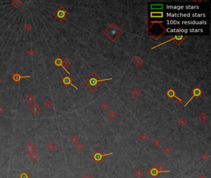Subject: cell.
I'll use <instances>...</instances> for the list:
<instances>
[{"mask_svg":"<svg viewBox=\"0 0 211 178\" xmlns=\"http://www.w3.org/2000/svg\"><path fill=\"white\" fill-rule=\"evenodd\" d=\"M161 144V141H160L159 139H155L154 141H153V145L155 147H158Z\"/></svg>","mask_w":211,"mask_h":178,"instance_id":"obj_29","label":"cell"},{"mask_svg":"<svg viewBox=\"0 0 211 178\" xmlns=\"http://www.w3.org/2000/svg\"><path fill=\"white\" fill-rule=\"evenodd\" d=\"M201 157V159H203V161H207V160H208L209 158V154L207 153H204L202 154Z\"/></svg>","mask_w":211,"mask_h":178,"instance_id":"obj_31","label":"cell"},{"mask_svg":"<svg viewBox=\"0 0 211 178\" xmlns=\"http://www.w3.org/2000/svg\"><path fill=\"white\" fill-rule=\"evenodd\" d=\"M19 178H30L29 175L27 174V173H26V171H23L21 173V174L19 175Z\"/></svg>","mask_w":211,"mask_h":178,"instance_id":"obj_34","label":"cell"},{"mask_svg":"<svg viewBox=\"0 0 211 178\" xmlns=\"http://www.w3.org/2000/svg\"><path fill=\"white\" fill-rule=\"evenodd\" d=\"M101 107H102V108L103 109V110H106V109H107L108 107H109V105H108V104L106 103H103L102 104Z\"/></svg>","mask_w":211,"mask_h":178,"instance_id":"obj_38","label":"cell"},{"mask_svg":"<svg viewBox=\"0 0 211 178\" xmlns=\"http://www.w3.org/2000/svg\"><path fill=\"white\" fill-rule=\"evenodd\" d=\"M155 168H157V170H158V171H162V172H163V173H169L171 172L170 170H165V167L163 166V164H161V163H160V164H158V165L155 166Z\"/></svg>","mask_w":211,"mask_h":178,"instance_id":"obj_17","label":"cell"},{"mask_svg":"<svg viewBox=\"0 0 211 178\" xmlns=\"http://www.w3.org/2000/svg\"><path fill=\"white\" fill-rule=\"evenodd\" d=\"M140 138L142 141H146L147 139H148V135L146 134V133H143L142 135L140 136Z\"/></svg>","mask_w":211,"mask_h":178,"instance_id":"obj_36","label":"cell"},{"mask_svg":"<svg viewBox=\"0 0 211 178\" xmlns=\"http://www.w3.org/2000/svg\"><path fill=\"white\" fill-rule=\"evenodd\" d=\"M61 81L65 86H68L69 85H71L72 86L75 90H78V88H77V87H75L74 84H72V79H71V78L69 75H66L65 77L62 79Z\"/></svg>","mask_w":211,"mask_h":178,"instance_id":"obj_9","label":"cell"},{"mask_svg":"<svg viewBox=\"0 0 211 178\" xmlns=\"http://www.w3.org/2000/svg\"><path fill=\"white\" fill-rule=\"evenodd\" d=\"M151 17L154 18H160L163 17V13L162 12H152L151 13Z\"/></svg>","mask_w":211,"mask_h":178,"instance_id":"obj_19","label":"cell"},{"mask_svg":"<svg viewBox=\"0 0 211 178\" xmlns=\"http://www.w3.org/2000/svg\"><path fill=\"white\" fill-rule=\"evenodd\" d=\"M24 29H25V30H26L27 32H30V31H31L32 30V27L31 26L30 24H27V25H26Z\"/></svg>","mask_w":211,"mask_h":178,"instance_id":"obj_37","label":"cell"},{"mask_svg":"<svg viewBox=\"0 0 211 178\" xmlns=\"http://www.w3.org/2000/svg\"><path fill=\"white\" fill-rule=\"evenodd\" d=\"M39 158V155L36 152H33L32 153H30L29 155V158H30L31 160H32L33 161H37V159H38Z\"/></svg>","mask_w":211,"mask_h":178,"instance_id":"obj_18","label":"cell"},{"mask_svg":"<svg viewBox=\"0 0 211 178\" xmlns=\"http://www.w3.org/2000/svg\"><path fill=\"white\" fill-rule=\"evenodd\" d=\"M75 148L78 151L82 150L84 148V145L81 142H77L75 145Z\"/></svg>","mask_w":211,"mask_h":178,"instance_id":"obj_26","label":"cell"},{"mask_svg":"<svg viewBox=\"0 0 211 178\" xmlns=\"http://www.w3.org/2000/svg\"><path fill=\"white\" fill-rule=\"evenodd\" d=\"M25 101L29 104H32L35 101V96L31 93H29L27 96L25 97Z\"/></svg>","mask_w":211,"mask_h":178,"instance_id":"obj_13","label":"cell"},{"mask_svg":"<svg viewBox=\"0 0 211 178\" xmlns=\"http://www.w3.org/2000/svg\"><path fill=\"white\" fill-rule=\"evenodd\" d=\"M178 123L180 126H185L186 124V121L185 119V118H180V119L178 120Z\"/></svg>","mask_w":211,"mask_h":178,"instance_id":"obj_33","label":"cell"},{"mask_svg":"<svg viewBox=\"0 0 211 178\" xmlns=\"http://www.w3.org/2000/svg\"><path fill=\"white\" fill-rule=\"evenodd\" d=\"M56 147H57V146H56V145L55 144V143H53V142H50V143L46 145V148H47L48 150H50V152H52V151L55 150Z\"/></svg>","mask_w":211,"mask_h":178,"instance_id":"obj_22","label":"cell"},{"mask_svg":"<svg viewBox=\"0 0 211 178\" xmlns=\"http://www.w3.org/2000/svg\"><path fill=\"white\" fill-rule=\"evenodd\" d=\"M83 178H93V176H91L90 174H88L87 173V174H86L84 175Z\"/></svg>","mask_w":211,"mask_h":178,"instance_id":"obj_40","label":"cell"},{"mask_svg":"<svg viewBox=\"0 0 211 178\" xmlns=\"http://www.w3.org/2000/svg\"><path fill=\"white\" fill-rule=\"evenodd\" d=\"M134 175L137 178H142L144 176V172L141 168H137L136 171L134 172Z\"/></svg>","mask_w":211,"mask_h":178,"instance_id":"obj_15","label":"cell"},{"mask_svg":"<svg viewBox=\"0 0 211 178\" xmlns=\"http://www.w3.org/2000/svg\"><path fill=\"white\" fill-rule=\"evenodd\" d=\"M71 63L70 61H69L68 58H66L63 60V66L65 68L71 65Z\"/></svg>","mask_w":211,"mask_h":178,"instance_id":"obj_23","label":"cell"},{"mask_svg":"<svg viewBox=\"0 0 211 178\" xmlns=\"http://www.w3.org/2000/svg\"><path fill=\"white\" fill-rule=\"evenodd\" d=\"M166 95H168V96H169L170 98H173V97L176 98H177V99L178 100V101L182 100H181L180 98H179L178 97H177V96L175 95V92L173 91V90H172V89H170V90H169L167 92V94Z\"/></svg>","mask_w":211,"mask_h":178,"instance_id":"obj_20","label":"cell"},{"mask_svg":"<svg viewBox=\"0 0 211 178\" xmlns=\"http://www.w3.org/2000/svg\"><path fill=\"white\" fill-rule=\"evenodd\" d=\"M122 33H123V31L120 29L115 24H111L104 31V33L106 35V36L109 39L111 40L112 41H115L120 36V35Z\"/></svg>","mask_w":211,"mask_h":178,"instance_id":"obj_1","label":"cell"},{"mask_svg":"<svg viewBox=\"0 0 211 178\" xmlns=\"http://www.w3.org/2000/svg\"><path fill=\"white\" fill-rule=\"evenodd\" d=\"M163 152H164L165 154L170 155L172 152V148L170 147V146H166L163 148Z\"/></svg>","mask_w":211,"mask_h":178,"instance_id":"obj_24","label":"cell"},{"mask_svg":"<svg viewBox=\"0 0 211 178\" xmlns=\"http://www.w3.org/2000/svg\"><path fill=\"white\" fill-rule=\"evenodd\" d=\"M197 178H206V177L204 176H203V175H201V176H199Z\"/></svg>","mask_w":211,"mask_h":178,"instance_id":"obj_41","label":"cell"},{"mask_svg":"<svg viewBox=\"0 0 211 178\" xmlns=\"http://www.w3.org/2000/svg\"><path fill=\"white\" fill-rule=\"evenodd\" d=\"M117 114L115 113V111H110L109 114H108V117L110 118L111 119H114L117 118Z\"/></svg>","mask_w":211,"mask_h":178,"instance_id":"obj_28","label":"cell"},{"mask_svg":"<svg viewBox=\"0 0 211 178\" xmlns=\"http://www.w3.org/2000/svg\"><path fill=\"white\" fill-rule=\"evenodd\" d=\"M113 79L112 78L110 79H98L97 76L95 74L92 73L90 75L89 77H88L87 79L85 81V83L86 85L92 90L94 91L98 87V86L101 84V82H104V81H110Z\"/></svg>","mask_w":211,"mask_h":178,"instance_id":"obj_2","label":"cell"},{"mask_svg":"<svg viewBox=\"0 0 211 178\" xmlns=\"http://www.w3.org/2000/svg\"><path fill=\"white\" fill-rule=\"evenodd\" d=\"M78 141H79V138H78L77 136H76V135H72V136L71 137L70 141L71 143H72V144H76V143H77Z\"/></svg>","mask_w":211,"mask_h":178,"instance_id":"obj_27","label":"cell"},{"mask_svg":"<svg viewBox=\"0 0 211 178\" xmlns=\"http://www.w3.org/2000/svg\"><path fill=\"white\" fill-rule=\"evenodd\" d=\"M44 106L46 108H50L52 106V103L49 100H46V101L44 103Z\"/></svg>","mask_w":211,"mask_h":178,"instance_id":"obj_30","label":"cell"},{"mask_svg":"<svg viewBox=\"0 0 211 178\" xmlns=\"http://www.w3.org/2000/svg\"><path fill=\"white\" fill-rule=\"evenodd\" d=\"M185 37L183 36V35H175V36H174L172 38H171V39L168 40H167V41H165V42H163V43H160V44H158V45H157V46H155L154 47H153V48H152V50H153V49H154V48H157V47H158V46H160V45L164 44H165V43H168V42H169V41H172V40H174V41H175V42H176V43H177V44H179L180 43H181L182 41H183V40L185 39Z\"/></svg>","mask_w":211,"mask_h":178,"instance_id":"obj_5","label":"cell"},{"mask_svg":"<svg viewBox=\"0 0 211 178\" xmlns=\"http://www.w3.org/2000/svg\"><path fill=\"white\" fill-rule=\"evenodd\" d=\"M132 93H133V95L135 97L137 98L141 94V91L139 89H134L132 90Z\"/></svg>","mask_w":211,"mask_h":178,"instance_id":"obj_25","label":"cell"},{"mask_svg":"<svg viewBox=\"0 0 211 178\" xmlns=\"http://www.w3.org/2000/svg\"><path fill=\"white\" fill-rule=\"evenodd\" d=\"M1 81H2V79H1V77H0V83H1Z\"/></svg>","mask_w":211,"mask_h":178,"instance_id":"obj_42","label":"cell"},{"mask_svg":"<svg viewBox=\"0 0 211 178\" xmlns=\"http://www.w3.org/2000/svg\"><path fill=\"white\" fill-rule=\"evenodd\" d=\"M11 5H12L15 8L18 9L21 7V6L23 5V3L20 0H13L11 2Z\"/></svg>","mask_w":211,"mask_h":178,"instance_id":"obj_16","label":"cell"},{"mask_svg":"<svg viewBox=\"0 0 211 178\" xmlns=\"http://www.w3.org/2000/svg\"><path fill=\"white\" fill-rule=\"evenodd\" d=\"M26 54H27L29 57H32L35 54V52L32 49H29V50L27 51V52H26Z\"/></svg>","mask_w":211,"mask_h":178,"instance_id":"obj_32","label":"cell"},{"mask_svg":"<svg viewBox=\"0 0 211 178\" xmlns=\"http://www.w3.org/2000/svg\"><path fill=\"white\" fill-rule=\"evenodd\" d=\"M197 118L199 119V120L202 122H205L208 120L209 119V116L208 115L205 113H201L200 115L197 116Z\"/></svg>","mask_w":211,"mask_h":178,"instance_id":"obj_14","label":"cell"},{"mask_svg":"<svg viewBox=\"0 0 211 178\" xmlns=\"http://www.w3.org/2000/svg\"><path fill=\"white\" fill-rule=\"evenodd\" d=\"M69 15V12L63 6H60L58 8L53 12V15L60 22H63Z\"/></svg>","mask_w":211,"mask_h":178,"instance_id":"obj_3","label":"cell"},{"mask_svg":"<svg viewBox=\"0 0 211 178\" xmlns=\"http://www.w3.org/2000/svg\"><path fill=\"white\" fill-rule=\"evenodd\" d=\"M4 111V108L2 106L1 104H0V115L3 114Z\"/></svg>","mask_w":211,"mask_h":178,"instance_id":"obj_39","label":"cell"},{"mask_svg":"<svg viewBox=\"0 0 211 178\" xmlns=\"http://www.w3.org/2000/svg\"><path fill=\"white\" fill-rule=\"evenodd\" d=\"M163 173V172L159 171L157 170V168H155V166H153L152 168H151V170L149 171V174L151 175V176L153 177V178H154L158 176L160 173Z\"/></svg>","mask_w":211,"mask_h":178,"instance_id":"obj_11","label":"cell"},{"mask_svg":"<svg viewBox=\"0 0 211 178\" xmlns=\"http://www.w3.org/2000/svg\"><path fill=\"white\" fill-rule=\"evenodd\" d=\"M54 64H55V65L57 67H61L64 70H65L66 72H67L69 75H70L71 74L70 72H69L68 70L63 66V60H62V59H61L60 58H57L55 59V60L54 61Z\"/></svg>","mask_w":211,"mask_h":178,"instance_id":"obj_10","label":"cell"},{"mask_svg":"<svg viewBox=\"0 0 211 178\" xmlns=\"http://www.w3.org/2000/svg\"><path fill=\"white\" fill-rule=\"evenodd\" d=\"M35 149H36V147L34 145V144L30 142H27L24 147V150L29 154L34 152Z\"/></svg>","mask_w":211,"mask_h":178,"instance_id":"obj_6","label":"cell"},{"mask_svg":"<svg viewBox=\"0 0 211 178\" xmlns=\"http://www.w3.org/2000/svg\"><path fill=\"white\" fill-rule=\"evenodd\" d=\"M192 96L191 97L190 100L188 101L187 103H186L185 104V107L187 106L188 104H189V103L191 101V100L193 99V98H195V97H199V96H201V95H202V91H201V89H198V88H195L193 90H192Z\"/></svg>","mask_w":211,"mask_h":178,"instance_id":"obj_7","label":"cell"},{"mask_svg":"<svg viewBox=\"0 0 211 178\" xmlns=\"http://www.w3.org/2000/svg\"><path fill=\"white\" fill-rule=\"evenodd\" d=\"M30 75H26V76H22L21 74H19V72H15L13 75H12V79L13 80L14 82L15 83H19V82L21 81V79H24V78H30Z\"/></svg>","mask_w":211,"mask_h":178,"instance_id":"obj_8","label":"cell"},{"mask_svg":"<svg viewBox=\"0 0 211 178\" xmlns=\"http://www.w3.org/2000/svg\"><path fill=\"white\" fill-rule=\"evenodd\" d=\"M163 7L162 4H152L151 5V9H162Z\"/></svg>","mask_w":211,"mask_h":178,"instance_id":"obj_35","label":"cell"},{"mask_svg":"<svg viewBox=\"0 0 211 178\" xmlns=\"http://www.w3.org/2000/svg\"><path fill=\"white\" fill-rule=\"evenodd\" d=\"M29 110L34 115H37L41 111V108L37 104H33L32 106L30 107Z\"/></svg>","mask_w":211,"mask_h":178,"instance_id":"obj_12","label":"cell"},{"mask_svg":"<svg viewBox=\"0 0 211 178\" xmlns=\"http://www.w3.org/2000/svg\"><path fill=\"white\" fill-rule=\"evenodd\" d=\"M113 155V153H106V154H102V153L101 152L100 150H97L96 152H95L92 155V159H94V161L97 163V164H100L101 163L102 160L103 159V158L106 156L112 155Z\"/></svg>","mask_w":211,"mask_h":178,"instance_id":"obj_4","label":"cell"},{"mask_svg":"<svg viewBox=\"0 0 211 178\" xmlns=\"http://www.w3.org/2000/svg\"><path fill=\"white\" fill-rule=\"evenodd\" d=\"M133 63H134L137 67L141 66L143 64V60L140 58V57H137V58L133 60Z\"/></svg>","mask_w":211,"mask_h":178,"instance_id":"obj_21","label":"cell"}]
</instances>
